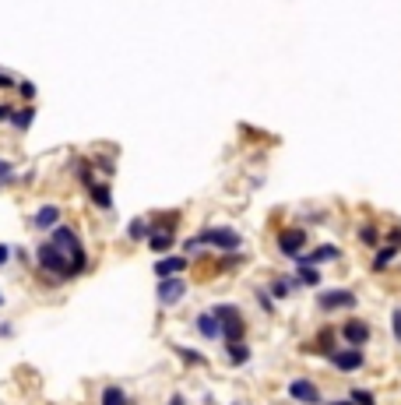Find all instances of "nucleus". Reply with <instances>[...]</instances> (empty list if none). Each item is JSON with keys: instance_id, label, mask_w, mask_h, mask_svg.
<instances>
[{"instance_id": "1", "label": "nucleus", "mask_w": 401, "mask_h": 405, "mask_svg": "<svg viewBox=\"0 0 401 405\" xmlns=\"http://www.w3.org/2000/svg\"><path fill=\"white\" fill-rule=\"evenodd\" d=\"M36 264H39L46 275H56L60 282L85 275L88 254H85L81 236H78L71 226H53V229H50V240H43V243L36 247Z\"/></svg>"}, {"instance_id": "2", "label": "nucleus", "mask_w": 401, "mask_h": 405, "mask_svg": "<svg viewBox=\"0 0 401 405\" xmlns=\"http://www.w3.org/2000/svg\"><path fill=\"white\" fill-rule=\"evenodd\" d=\"M201 243L219 247V251H236V247L243 243V236H239L236 229H229V226H208V229H201L194 240H187L183 247H187V251H197Z\"/></svg>"}, {"instance_id": "3", "label": "nucleus", "mask_w": 401, "mask_h": 405, "mask_svg": "<svg viewBox=\"0 0 401 405\" xmlns=\"http://www.w3.org/2000/svg\"><path fill=\"white\" fill-rule=\"evenodd\" d=\"M155 296L162 307H176L183 296H187V282H183L180 275H169V278H159V286H155Z\"/></svg>"}, {"instance_id": "4", "label": "nucleus", "mask_w": 401, "mask_h": 405, "mask_svg": "<svg viewBox=\"0 0 401 405\" xmlns=\"http://www.w3.org/2000/svg\"><path fill=\"white\" fill-rule=\"evenodd\" d=\"M317 307L321 310H352L356 307V293L352 289H321L317 293Z\"/></svg>"}, {"instance_id": "5", "label": "nucleus", "mask_w": 401, "mask_h": 405, "mask_svg": "<svg viewBox=\"0 0 401 405\" xmlns=\"http://www.w3.org/2000/svg\"><path fill=\"white\" fill-rule=\"evenodd\" d=\"M289 398L303 402V405H321V388L306 377H292L289 381Z\"/></svg>"}, {"instance_id": "6", "label": "nucleus", "mask_w": 401, "mask_h": 405, "mask_svg": "<svg viewBox=\"0 0 401 405\" xmlns=\"http://www.w3.org/2000/svg\"><path fill=\"white\" fill-rule=\"evenodd\" d=\"M327 360H331V366H334V370L349 373V370H359L366 356H362V349H359V346H349V349H334Z\"/></svg>"}, {"instance_id": "7", "label": "nucleus", "mask_w": 401, "mask_h": 405, "mask_svg": "<svg viewBox=\"0 0 401 405\" xmlns=\"http://www.w3.org/2000/svg\"><path fill=\"white\" fill-rule=\"evenodd\" d=\"M303 243H306V233H303V229H285V233L279 236V251L296 261V258L303 254Z\"/></svg>"}, {"instance_id": "8", "label": "nucleus", "mask_w": 401, "mask_h": 405, "mask_svg": "<svg viewBox=\"0 0 401 405\" xmlns=\"http://www.w3.org/2000/svg\"><path fill=\"white\" fill-rule=\"evenodd\" d=\"M60 215H64V211H60V205H43V208L32 215V226H36L39 233H50L53 226H60Z\"/></svg>"}, {"instance_id": "9", "label": "nucleus", "mask_w": 401, "mask_h": 405, "mask_svg": "<svg viewBox=\"0 0 401 405\" xmlns=\"http://www.w3.org/2000/svg\"><path fill=\"white\" fill-rule=\"evenodd\" d=\"M88 201L96 205V208H102V211H113V191H109V183L91 180L88 183Z\"/></svg>"}, {"instance_id": "10", "label": "nucleus", "mask_w": 401, "mask_h": 405, "mask_svg": "<svg viewBox=\"0 0 401 405\" xmlns=\"http://www.w3.org/2000/svg\"><path fill=\"white\" fill-rule=\"evenodd\" d=\"M183 271H187V258H183V254H166V258L155 261V275H159V278L183 275Z\"/></svg>"}, {"instance_id": "11", "label": "nucleus", "mask_w": 401, "mask_h": 405, "mask_svg": "<svg viewBox=\"0 0 401 405\" xmlns=\"http://www.w3.org/2000/svg\"><path fill=\"white\" fill-rule=\"evenodd\" d=\"M342 258V251H338L334 243H324V247H317V251H310V254H299L296 261L299 264H324V261H338Z\"/></svg>"}, {"instance_id": "12", "label": "nucleus", "mask_w": 401, "mask_h": 405, "mask_svg": "<svg viewBox=\"0 0 401 405\" xmlns=\"http://www.w3.org/2000/svg\"><path fill=\"white\" fill-rule=\"evenodd\" d=\"M338 335H342L349 346H366L369 342V324H362V321H349L345 328H338Z\"/></svg>"}, {"instance_id": "13", "label": "nucleus", "mask_w": 401, "mask_h": 405, "mask_svg": "<svg viewBox=\"0 0 401 405\" xmlns=\"http://www.w3.org/2000/svg\"><path fill=\"white\" fill-rule=\"evenodd\" d=\"M194 328H197L201 338H222V324H219V318H215L211 310H208V314H197Z\"/></svg>"}, {"instance_id": "14", "label": "nucleus", "mask_w": 401, "mask_h": 405, "mask_svg": "<svg viewBox=\"0 0 401 405\" xmlns=\"http://www.w3.org/2000/svg\"><path fill=\"white\" fill-rule=\"evenodd\" d=\"M32 120H36V106H14V113H11V127L18 131V134H25L28 127H32Z\"/></svg>"}, {"instance_id": "15", "label": "nucleus", "mask_w": 401, "mask_h": 405, "mask_svg": "<svg viewBox=\"0 0 401 405\" xmlns=\"http://www.w3.org/2000/svg\"><path fill=\"white\" fill-rule=\"evenodd\" d=\"M173 243H176L173 229H151V233H148V247H151L155 254H169Z\"/></svg>"}, {"instance_id": "16", "label": "nucleus", "mask_w": 401, "mask_h": 405, "mask_svg": "<svg viewBox=\"0 0 401 405\" xmlns=\"http://www.w3.org/2000/svg\"><path fill=\"white\" fill-rule=\"evenodd\" d=\"M211 314L219 318V324H222V328H226V324H239V321H243V314H239V310H236L232 303H219V307L211 310Z\"/></svg>"}, {"instance_id": "17", "label": "nucleus", "mask_w": 401, "mask_h": 405, "mask_svg": "<svg viewBox=\"0 0 401 405\" xmlns=\"http://www.w3.org/2000/svg\"><path fill=\"white\" fill-rule=\"evenodd\" d=\"M99 405H127V391H123L120 384H109V388H102Z\"/></svg>"}, {"instance_id": "18", "label": "nucleus", "mask_w": 401, "mask_h": 405, "mask_svg": "<svg viewBox=\"0 0 401 405\" xmlns=\"http://www.w3.org/2000/svg\"><path fill=\"white\" fill-rule=\"evenodd\" d=\"M296 275H299L296 282H303V286H321V271H317V264H299Z\"/></svg>"}, {"instance_id": "19", "label": "nucleus", "mask_w": 401, "mask_h": 405, "mask_svg": "<svg viewBox=\"0 0 401 405\" xmlns=\"http://www.w3.org/2000/svg\"><path fill=\"white\" fill-rule=\"evenodd\" d=\"M250 360V349H246V342H229V363L232 366H243Z\"/></svg>"}, {"instance_id": "20", "label": "nucleus", "mask_w": 401, "mask_h": 405, "mask_svg": "<svg viewBox=\"0 0 401 405\" xmlns=\"http://www.w3.org/2000/svg\"><path fill=\"white\" fill-rule=\"evenodd\" d=\"M398 254H401V247H394V243L380 247V251H377V258H373V268H387V264H391Z\"/></svg>"}, {"instance_id": "21", "label": "nucleus", "mask_w": 401, "mask_h": 405, "mask_svg": "<svg viewBox=\"0 0 401 405\" xmlns=\"http://www.w3.org/2000/svg\"><path fill=\"white\" fill-rule=\"evenodd\" d=\"M148 233H151V222H148V219H134V222L127 226V236H131V240H148Z\"/></svg>"}, {"instance_id": "22", "label": "nucleus", "mask_w": 401, "mask_h": 405, "mask_svg": "<svg viewBox=\"0 0 401 405\" xmlns=\"http://www.w3.org/2000/svg\"><path fill=\"white\" fill-rule=\"evenodd\" d=\"M296 286H299L296 278H274V282H271V293H274V296H289Z\"/></svg>"}, {"instance_id": "23", "label": "nucleus", "mask_w": 401, "mask_h": 405, "mask_svg": "<svg viewBox=\"0 0 401 405\" xmlns=\"http://www.w3.org/2000/svg\"><path fill=\"white\" fill-rule=\"evenodd\" d=\"M317 346L331 356L334 353V328H321V335H317Z\"/></svg>"}, {"instance_id": "24", "label": "nucleus", "mask_w": 401, "mask_h": 405, "mask_svg": "<svg viewBox=\"0 0 401 405\" xmlns=\"http://www.w3.org/2000/svg\"><path fill=\"white\" fill-rule=\"evenodd\" d=\"M359 240H362V243H369V247H377V240H380L377 226H362V229H359Z\"/></svg>"}, {"instance_id": "25", "label": "nucleus", "mask_w": 401, "mask_h": 405, "mask_svg": "<svg viewBox=\"0 0 401 405\" xmlns=\"http://www.w3.org/2000/svg\"><path fill=\"white\" fill-rule=\"evenodd\" d=\"M176 353L183 356V360H187V363H194V366H201V363H208L201 353H194V349H183V346H176Z\"/></svg>"}, {"instance_id": "26", "label": "nucleus", "mask_w": 401, "mask_h": 405, "mask_svg": "<svg viewBox=\"0 0 401 405\" xmlns=\"http://www.w3.org/2000/svg\"><path fill=\"white\" fill-rule=\"evenodd\" d=\"M18 96H21V99H28V103H32V99H36V85L21 78V81H18Z\"/></svg>"}, {"instance_id": "27", "label": "nucleus", "mask_w": 401, "mask_h": 405, "mask_svg": "<svg viewBox=\"0 0 401 405\" xmlns=\"http://www.w3.org/2000/svg\"><path fill=\"white\" fill-rule=\"evenodd\" d=\"M18 81H21V78H18L14 71H4V68H0V88H18Z\"/></svg>"}, {"instance_id": "28", "label": "nucleus", "mask_w": 401, "mask_h": 405, "mask_svg": "<svg viewBox=\"0 0 401 405\" xmlns=\"http://www.w3.org/2000/svg\"><path fill=\"white\" fill-rule=\"evenodd\" d=\"M352 402H356V405H377V398L369 395V391H362V388H356V391H352Z\"/></svg>"}, {"instance_id": "29", "label": "nucleus", "mask_w": 401, "mask_h": 405, "mask_svg": "<svg viewBox=\"0 0 401 405\" xmlns=\"http://www.w3.org/2000/svg\"><path fill=\"white\" fill-rule=\"evenodd\" d=\"M14 176V163H8V159H0V183H8Z\"/></svg>"}, {"instance_id": "30", "label": "nucleus", "mask_w": 401, "mask_h": 405, "mask_svg": "<svg viewBox=\"0 0 401 405\" xmlns=\"http://www.w3.org/2000/svg\"><path fill=\"white\" fill-rule=\"evenodd\" d=\"M391 331H394V338L401 342V307H398L394 314H391Z\"/></svg>"}, {"instance_id": "31", "label": "nucleus", "mask_w": 401, "mask_h": 405, "mask_svg": "<svg viewBox=\"0 0 401 405\" xmlns=\"http://www.w3.org/2000/svg\"><path fill=\"white\" fill-rule=\"evenodd\" d=\"M11 113H14V103H0V123H8Z\"/></svg>"}, {"instance_id": "32", "label": "nucleus", "mask_w": 401, "mask_h": 405, "mask_svg": "<svg viewBox=\"0 0 401 405\" xmlns=\"http://www.w3.org/2000/svg\"><path fill=\"white\" fill-rule=\"evenodd\" d=\"M257 300H261V307L268 310V314H271V310H274V303H271V296H268L264 289H257Z\"/></svg>"}, {"instance_id": "33", "label": "nucleus", "mask_w": 401, "mask_h": 405, "mask_svg": "<svg viewBox=\"0 0 401 405\" xmlns=\"http://www.w3.org/2000/svg\"><path fill=\"white\" fill-rule=\"evenodd\" d=\"M11 261V243H0V268Z\"/></svg>"}, {"instance_id": "34", "label": "nucleus", "mask_w": 401, "mask_h": 405, "mask_svg": "<svg viewBox=\"0 0 401 405\" xmlns=\"http://www.w3.org/2000/svg\"><path fill=\"white\" fill-rule=\"evenodd\" d=\"M387 243H394V247H401V229H391V236H387Z\"/></svg>"}, {"instance_id": "35", "label": "nucleus", "mask_w": 401, "mask_h": 405, "mask_svg": "<svg viewBox=\"0 0 401 405\" xmlns=\"http://www.w3.org/2000/svg\"><path fill=\"white\" fill-rule=\"evenodd\" d=\"M11 335H14V328H11V324H0V338H11Z\"/></svg>"}, {"instance_id": "36", "label": "nucleus", "mask_w": 401, "mask_h": 405, "mask_svg": "<svg viewBox=\"0 0 401 405\" xmlns=\"http://www.w3.org/2000/svg\"><path fill=\"white\" fill-rule=\"evenodd\" d=\"M166 405H187V402H183V395H173V398H169Z\"/></svg>"}, {"instance_id": "37", "label": "nucleus", "mask_w": 401, "mask_h": 405, "mask_svg": "<svg viewBox=\"0 0 401 405\" xmlns=\"http://www.w3.org/2000/svg\"><path fill=\"white\" fill-rule=\"evenodd\" d=\"M327 405H356L352 398H342V402H327Z\"/></svg>"}, {"instance_id": "38", "label": "nucleus", "mask_w": 401, "mask_h": 405, "mask_svg": "<svg viewBox=\"0 0 401 405\" xmlns=\"http://www.w3.org/2000/svg\"><path fill=\"white\" fill-rule=\"evenodd\" d=\"M0 307H4V293H0Z\"/></svg>"}]
</instances>
